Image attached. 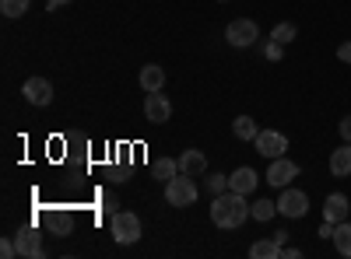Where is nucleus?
Returning <instances> with one entry per match:
<instances>
[{
    "label": "nucleus",
    "mask_w": 351,
    "mask_h": 259,
    "mask_svg": "<svg viewBox=\"0 0 351 259\" xmlns=\"http://www.w3.org/2000/svg\"><path fill=\"white\" fill-rule=\"evenodd\" d=\"M246 217H250V207H246V196L243 193H221V196H215V204H211V221L218 224V228H225V232H232V228H239V224H246Z\"/></svg>",
    "instance_id": "1"
},
{
    "label": "nucleus",
    "mask_w": 351,
    "mask_h": 259,
    "mask_svg": "<svg viewBox=\"0 0 351 259\" xmlns=\"http://www.w3.org/2000/svg\"><path fill=\"white\" fill-rule=\"evenodd\" d=\"M193 200H197V182H193V176H176V179H169L165 182V204L169 207H193Z\"/></svg>",
    "instance_id": "2"
},
{
    "label": "nucleus",
    "mask_w": 351,
    "mask_h": 259,
    "mask_svg": "<svg viewBox=\"0 0 351 259\" xmlns=\"http://www.w3.org/2000/svg\"><path fill=\"white\" fill-rule=\"evenodd\" d=\"M109 235L120 245H134L141 238V217L130 214V210H116L112 221H109Z\"/></svg>",
    "instance_id": "3"
},
{
    "label": "nucleus",
    "mask_w": 351,
    "mask_h": 259,
    "mask_svg": "<svg viewBox=\"0 0 351 259\" xmlns=\"http://www.w3.org/2000/svg\"><path fill=\"white\" fill-rule=\"evenodd\" d=\"M225 39H228V46H236V49H250V46L260 39V28H256V21H250V18H236V21H228Z\"/></svg>",
    "instance_id": "4"
},
{
    "label": "nucleus",
    "mask_w": 351,
    "mask_h": 259,
    "mask_svg": "<svg viewBox=\"0 0 351 259\" xmlns=\"http://www.w3.org/2000/svg\"><path fill=\"white\" fill-rule=\"evenodd\" d=\"M253 148H256V154H263L267 161H274V158H281V154L288 151V137H285L281 130H260L256 140H253Z\"/></svg>",
    "instance_id": "5"
},
{
    "label": "nucleus",
    "mask_w": 351,
    "mask_h": 259,
    "mask_svg": "<svg viewBox=\"0 0 351 259\" xmlns=\"http://www.w3.org/2000/svg\"><path fill=\"white\" fill-rule=\"evenodd\" d=\"M306 210H309V196L302 189L285 186L281 196H278V214H285V217H306Z\"/></svg>",
    "instance_id": "6"
},
{
    "label": "nucleus",
    "mask_w": 351,
    "mask_h": 259,
    "mask_svg": "<svg viewBox=\"0 0 351 259\" xmlns=\"http://www.w3.org/2000/svg\"><path fill=\"white\" fill-rule=\"evenodd\" d=\"M295 176H299V165L291 161V158H285V154H281V158H274V161H271V168H267V182H271V186H278V189H285Z\"/></svg>",
    "instance_id": "7"
},
{
    "label": "nucleus",
    "mask_w": 351,
    "mask_h": 259,
    "mask_svg": "<svg viewBox=\"0 0 351 259\" xmlns=\"http://www.w3.org/2000/svg\"><path fill=\"white\" fill-rule=\"evenodd\" d=\"M144 116H148V123H169L172 102L162 92H148V98H144Z\"/></svg>",
    "instance_id": "8"
},
{
    "label": "nucleus",
    "mask_w": 351,
    "mask_h": 259,
    "mask_svg": "<svg viewBox=\"0 0 351 259\" xmlns=\"http://www.w3.org/2000/svg\"><path fill=\"white\" fill-rule=\"evenodd\" d=\"M14 245H18V256L21 259H39L43 256V235L36 228H25V232L14 235Z\"/></svg>",
    "instance_id": "9"
},
{
    "label": "nucleus",
    "mask_w": 351,
    "mask_h": 259,
    "mask_svg": "<svg viewBox=\"0 0 351 259\" xmlns=\"http://www.w3.org/2000/svg\"><path fill=\"white\" fill-rule=\"evenodd\" d=\"M21 95L32 102V105H49V102H53V84H49L46 77H28L25 88H21Z\"/></svg>",
    "instance_id": "10"
},
{
    "label": "nucleus",
    "mask_w": 351,
    "mask_h": 259,
    "mask_svg": "<svg viewBox=\"0 0 351 259\" xmlns=\"http://www.w3.org/2000/svg\"><path fill=\"white\" fill-rule=\"evenodd\" d=\"M348 214H351V200H348L344 193H330V196L324 200V217H327V221L341 224V221H348Z\"/></svg>",
    "instance_id": "11"
},
{
    "label": "nucleus",
    "mask_w": 351,
    "mask_h": 259,
    "mask_svg": "<svg viewBox=\"0 0 351 259\" xmlns=\"http://www.w3.org/2000/svg\"><path fill=\"white\" fill-rule=\"evenodd\" d=\"M176 161H180V172H183V176H193V179L208 172V154H204V151H197V148L183 151V154L176 158Z\"/></svg>",
    "instance_id": "12"
},
{
    "label": "nucleus",
    "mask_w": 351,
    "mask_h": 259,
    "mask_svg": "<svg viewBox=\"0 0 351 259\" xmlns=\"http://www.w3.org/2000/svg\"><path fill=\"white\" fill-rule=\"evenodd\" d=\"M256 172L250 168V165H243V168H236V172H232V176H228V189L232 193H243V196H250L253 189H256Z\"/></svg>",
    "instance_id": "13"
},
{
    "label": "nucleus",
    "mask_w": 351,
    "mask_h": 259,
    "mask_svg": "<svg viewBox=\"0 0 351 259\" xmlns=\"http://www.w3.org/2000/svg\"><path fill=\"white\" fill-rule=\"evenodd\" d=\"M137 84H141L144 92H162V88H165V70H162L158 64H144Z\"/></svg>",
    "instance_id": "14"
},
{
    "label": "nucleus",
    "mask_w": 351,
    "mask_h": 259,
    "mask_svg": "<svg viewBox=\"0 0 351 259\" xmlns=\"http://www.w3.org/2000/svg\"><path fill=\"white\" fill-rule=\"evenodd\" d=\"M330 176L348 179L351 176V144H341L337 151H330Z\"/></svg>",
    "instance_id": "15"
},
{
    "label": "nucleus",
    "mask_w": 351,
    "mask_h": 259,
    "mask_svg": "<svg viewBox=\"0 0 351 259\" xmlns=\"http://www.w3.org/2000/svg\"><path fill=\"white\" fill-rule=\"evenodd\" d=\"M250 256H253V259H278V256H281V245H278L274 238H260V242L250 245Z\"/></svg>",
    "instance_id": "16"
},
{
    "label": "nucleus",
    "mask_w": 351,
    "mask_h": 259,
    "mask_svg": "<svg viewBox=\"0 0 351 259\" xmlns=\"http://www.w3.org/2000/svg\"><path fill=\"white\" fill-rule=\"evenodd\" d=\"M334 245H337V252H341L344 259H351V224H348V221H341V224L334 228Z\"/></svg>",
    "instance_id": "17"
},
{
    "label": "nucleus",
    "mask_w": 351,
    "mask_h": 259,
    "mask_svg": "<svg viewBox=\"0 0 351 259\" xmlns=\"http://www.w3.org/2000/svg\"><path fill=\"white\" fill-rule=\"evenodd\" d=\"M232 133H236L239 140H256L260 126H256L250 116H236V120H232Z\"/></svg>",
    "instance_id": "18"
},
{
    "label": "nucleus",
    "mask_w": 351,
    "mask_h": 259,
    "mask_svg": "<svg viewBox=\"0 0 351 259\" xmlns=\"http://www.w3.org/2000/svg\"><path fill=\"white\" fill-rule=\"evenodd\" d=\"M152 172H155V179L169 182V179L180 176V161H172V158H158V161L152 165Z\"/></svg>",
    "instance_id": "19"
},
{
    "label": "nucleus",
    "mask_w": 351,
    "mask_h": 259,
    "mask_svg": "<svg viewBox=\"0 0 351 259\" xmlns=\"http://www.w3.org/2000/svg\"><path fill=\"white\" fill-rule=\"evenodd\" d=\"M278 214V204H274V200H256V204L250 207V217L253 221H271Z\"/></svg>",
    "instance_id": "20"
},
{
    "label": "nucleus",
    "mask_w": 351,
    "mask_h": 259,
    "mask_svg": "<svg viewBox=\"0 0 351 259\" xmlns=\"http://www.w3.org/2000/svg\"><path fill=\"white\" fill-rule=\"evenodd\" d=\"M28 8H32V0H0V11H4V18H21Z\"/></svg>",
    "instance_id": "21"
},
{
    "label": "nucleus",
    "mask_w": 351,
    "mask_h": 259,
    "mask_svg": "<svg viewBox=\"0 0 351 259\" xmlns=\"http://www.w3.org/2000/svg\"><path fill=\"white\" fill-rule=\"evenodd\" d=\"M295 36H299V28L291 25V21H281V25L274 28V36H271V39H274V42H281V46H288Z\"/></svg>",
    "instance_id": "22"
},
{
    "label": "nucleus",
    "mask_w": 351,
    "mask_h": 259,
    "mask_svg": "<svg viewBox=\"0 0 351 259\" xmlns=\"http://www.w3.org/2000/svg\"><path fill=\"white\" fill-rule=\"evenodd\" d=\"M208 193L211 196H221V193H228V176H221V172H215V176H208Z\"/></svg>",
    "instance_id": "23"
},
{
    "label": "nucleus",
    "mask_w": 351,
    "mask_h": 259,
    "mask_svg": "<svg viewBox=\"0 0 351 259\" xmlns=\"http://www.w3.org/2000/svg\"><path fill=\"white\" fill-rule=\"evenodd\" d=\"M0 256H4V259L18 256V245H14V238H4V242H0Z\"/></svg>",
    "instance_id": "24"
},
{
    "label": "nucleus",
    "mask_w": 351,
    "mask_h": 259,
    "mask_svg": "<svg viewBox=\"0 0 351 259\" xmlns=\"http://www.w3.org/2000/svg\"><path fill=\"white\" fill-rule=\"evenodd\" d=\"M281 56H285V46H281V42H271V46H267V60H274V64H278Z\"/></svg>",
    "instance_id": "25"
},
{
    "label": "nucleus",
    "mask_w": 351,
    "mask_h": 259,
    "mask_svg": "<svg viewBox=\"0 0 351 259\" xmlns=\"http://www.w3.org/2000/svg\"><path fill=\"white\" fill-rule=\"evenodd\" d=\"M337 130H341V140H344V144H351V116H344Z\"/></svg>",
    "instance_id": "26"
},
{
    "label": "nucleus",
    "mask_w": 351,
    "mask_h": 259,
    "mask_svg": "<svg viewBox=\"0 0 351 259\" xmlns=\"http://www.w3.org/2000/svg\"><path fill=\"white\" fill-rule=\"evenodd\" d=\"M337 60L341 64H351V42H341L337 46Z\"/></svg>",
    "instance_id": "27"
},
{
    "label": "nucleus",
    "mask_w": 351,
    "mask_h": 259,
    "mask_svg": "<svg viewBox=\"0 0 351 259\" xmlns=\"http://www.w3.org/2000/svg\"><path fill=\"white\" fill-rule=\"evenodd\" d=\"M102 204H106V210H109V214H116V196H112V193H106Z\"/></svg>",
    "instance_id": "28"
},
{
    "label": "nucleus",
    "mask_w": 351,
    "mask_h": 259,
    "mask_svg": "<svg viewBox=\"0 0 351 259\" xmlns=\"http://www.w3.org/2000/svg\"><path fill=\"white\" fill-rule=\"evenodd\" d=\"M274 242L285 249V245H288V232H274Z\"/></svg>",
    "instance_id": "29"
},
{
    "label": "nucleus",
    "mask_w": 351,
    "mask_h": 259,
    "mask_svg": "<svg viewBox=\"0 0 351 259\" xmlns=\"http://www.w3.org/2000/svg\"><path fill=\"white\" fill-rule=\"evenodd\" d=\"M60 4H71V0H46V8H49V11H56Z\"/></svg>",
    "instance_id": "30"
},
{
    "label": "nucleus",
    "mask_w": 351,
    "mask_h": 259,
    "mask_svg": "<svg viewBox=\"0 0 351 259\" xmlns=\"http://www.w3.org/2000/svg\"><path fill=\"white\" fill-rule=\"evenodd\" d=\"M218 4H225V0H218Z\"/></svg>",
    "instance_id": "31"
}]
</instances>
